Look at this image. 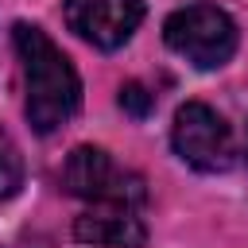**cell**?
Returning a JSON list of instances; mask_svg holds the SVG:
<instances>
[{"instance_id": "1", "label": "cell", "mask_w": 248, "mask_h": 248, "mask_svg": "<svg viewBox=\"0 0 248 248\" xmlns=\"http://www.w3.org/2000/svg\"><path fill=\"white\" fill-rule=\"evenodd\" d=\"M19 66H23V85H27V120L35 132L50 136L58 132L81 105V81L70 58L39 31L35 23H16L12 31Z\"/></svg>"}, {"instance_id": "2", "label": "cell", "mask_w": 248, "mask_h": 248, "mask_svg": "<svg viewBox=\"0 0 248 248\" xmlns=\"http://www.w3.org/2000/svg\"><path fill=\"white\" fill-rule=\"evenodd\" d=\"M163 39L198 70H217L236 50V23L217 4H186L167 16Z\"/></svg>"}, {"instance_id": "3", "label": "cell", "mask_w": 248, "mask_h": 248, "mask_svg": "<svg viewBox=\"0 0 248 248\" xmlns=\"http://www.w3.org/2000/svg\"><path fill=\"white\" fill-rule=\"evenodd\" d=\"M62 186L93 205H140L147 194L143 178L136 170H124L101 147H74L62 163Z\"/></svg>"}, {"instance_id": "4", "label": "cell", "mask_w": 248, "mask_h": 248, "mask_svg": "<svg viewBox=\"0 0 248 248\" xmlns=\"http://www.w3.org/2000/svg\"><path fill=\"white\" fill-rule=\"evenodd\" d=\"M174 151L182 163H190L202 174H217L232 167V132L225 124V116L202 101H186L174 112Z\"/></svg>"}, {"instance_id": "5", "label": "cell", "mask_w": 248, "mask_h": 248, "mask_svg": "<svg viewBox=\"0 0 248 248\" xmlns=\"http://www.w3.org/2000/svg\"><path fill=\"white\" fill-rule=\"evenodd\" d=\"M143 19V0H66V23L85 43L116 50Z\"/></svg>"}, {"instance_id": "6", "label": "cell", "mask_w": 248, "mask_h": 248, "mask_svg": "<svg viewBox=\"0 0 248 248\" xmlns=\"http://www.w3.org/2000/svg\"><path fill=\"white\" fill-rule=\"evenodd\" d=\"M74 236L93 248H143L147 229L132 205H93L74 221Z\"/></svg>"}, {"instance_id": "7", "label": "cell", "mask_w": 248, "mask_h": 248, "mask_svg": "<svg viewBox=\"0 0 248 248\" xmlns=\"http://www.w3.org/2000/svg\"><path fill=\"white\" fill-rule=\"evenodd\" d=\"M19 186H23V159H19V147L12 143V136L0 128V202H8Z\"/></svg>"}, {"instance_id": "8", "label": "cell", "mask_w": 248, "mask_h": 248, "mask_svg": "<svg viewBox=\"0 0 248 248\" xmlns=\"http://www.w3.org/2000/svg\"><path fill=\"white\" fill-rule=\"evenodd\" d=\"M120 108H128L132 116H147V108H151V97H147V89H143L140 81H128V85L120 89Z\"/></svg>"}]
</instances>
